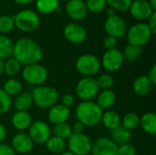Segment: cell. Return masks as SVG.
<instances>
[{"mask_svg": "<svg viewBox=\"0 0 156 155\" xmlns=\"http://www.w3.org/2000/svg\"><path fill=\"white\" fill-rule=\"evenodd\" d=\"M12 57L24 66L37 64L43 58V50L34 39L21 37L14 43Z\"/></svg>", "mask_w": 156, "mask_h": 155, "instance_id": "6da1fadb", "label": "cell"}, {"mask_svg": "<svg viewBox=\"0 0 156 155\" xmlns=\"http://www.w3.org/2000/svg\"><path fill=\"white\" fill-rule=\"evenodd\" d=\"M103 111L93 100L81 101L76 107L75 115L77 121L81 122L84 127H96L101 123Z\"/></svg>", "mask_w": 156, "mask_h": 155, "instance_id": "7a4b0ae2", "label": "cell"}, {"mask_svg": "<svg viewBox=\"0 0 156 155\" xmlns=\"http://www.w3.org/2000/svg\"><path fill=\"white\" fill-rule=\"evenodd\" d=\"M33 104H35L37 108L43 110H48L52 106L58 103L59 100V94L58 90L51 87L41 85L38 87H35V89L31 92Z\"/></svg>", "mask_w": 156, "mask_h": 155, "instance_id": "3957f363", "label": "cell"}, {"mask_svg": "<svg viewBox=\"0 0 156 155\" xmlns=\"http://www.w3.org/2000/svg\"><path fill=\"white\" fill-rule=\"evenodd\" d=\"M126 36L128 44L143 48L151 40L153 33L147 24L139 22L133 24L129 29H127Z\"/></svg>", "mask_w": 156, "mask_h": 155, "instance_id": "277c9868", "label": "cell"}, {"mask_svg": "<svg viewBox=\"0 0 156 155\" xmlns=\"http://www.w3.org/2000/svg\"><path fill=\"white\" fill-rule=\"evenodd\" d=\"M15 27L22 32H32L40 24V18L37 12L31 9H24L17 12L14 16Z\"/></svg>", "mask_w": 156, "mask_h": 155, "instance_id": "5b68a950", "label": "cell"}, {"mask_svg": "<svg viewBox=\"0 0 156 155\" xmlns=\"http://www.w3.org/2000/svg\"><path fill=\"white\" fill-rule=\"evenodd\" d=\"M76 70L82 77H94L101 69V60L92 54H82L75 62Z\"/></svg>", "mask_w": 156, "mask_h": 155, "instance_id": "8992f818", "label": "cell"}, {"mask_svg": "<svg viewBox=\"0 0 156 155\" xmlns=\"http://www.w3.org/2000/svg\"><path fill=\"white\" fill-rule=\"evenodd\" d=\"M21 74L27 84L35 87L43 85L48 78V69L40 63L25 66Z\"/></svg>", "mask_w": 156, "mask_h": 155, "instance_id": "52a82bcc", "label": "cell"}, {"mask_svg": "<svg viewBox=\"0 0 156 155\" xmlns=\"http://www.w3.org/2000/svg\"><path fill=\"white\" fill-rule=\"evenodd\" d=\"M100 91L97 80L94 77H82L76 84L75 93L81 101L93 100Z\"/></svg>", "mask_w": 156, "mask_h": 155, "instance_id": "ba28073f", "label": "cell"}, {"mask_svg": "<svg viewBox=\"0 0 156 155\" xmlns=\"http://www.w3.org/2000/svg\"><path fill=\"white\" fill-rule=\"evenodd\" d=\"M92 143L91 139L84 132L72 133L67 140L66 145L69 148L68 151L74 155H89L91 153Z\"/></svg>", "mask_w": 156, "mask_h": 155, "instance_id": "9c48e42d", "label": "cell"}, {"mask_svg": "<svg viewBox=\"0 0 156 155\" xmlns=\"http://www.w3.org/2000/svg\"><path fill=\"white\" fill-rule=\"evenodd\" d=\"M122 52L118 48L106 50L101 59V67L108 72L118 71L124 63Z\"/></svg>", "mask_w": 156, "mask_h": 155, "instance_id": "30bf717a", "label": "cell"}, {"mask_svg": "<svg viewBox=\"0 0 156 155\" xmlns=\"http://www.w3.org/2000/svg\"><path fill=\"white\" fill-rule=\"evenodd\" d=\"M27 130V134L34 143L43 144L51 136V129L49 125L44 121L32 122Z\"/></svg>", "mask_w": 156, "mask_h": 155, "instance_id": "8fae6325", "label": "cell"}, {"mask_svg": "<svg viewBox=\"0 0 156 155\" xmlns=\"http://www.w3.org/2000/svg\"><path fill=\"white\" fill-rule=\"evenodd\" d=\"M104 29L108 36L119 39L126 36L127 25L122 17L114 15L107 17V19L104 22Z\"/></svg>", "mask_w": 156, "mask_h": 155, "instance_id": "7c38bea8", "label": "cell"}, {"mask_svg": "<svg viewBox=\"0 0 156 155\" xmlns=\"http://www.w3.org/2000/svg\"><path fill=\"white\" fill-rule=\"evenodd\" d=\"M64 37L71 44L80 45L87 38V30L77 23H69L63 28Z\"/></svg>", "mask_w": 156, "mask_h": 155, "instance_id": "4fadbf2b", "label": "cell"}, {"mask_svg": "<svg viewBox=\"0 0 156 155\" xmlns=\"http://www.w3.org/2000/svg\"><path fill=\"white\" fill-rule=\"evenodd\" d=\"M131 16L138 21H145L155 11L153 10L147 0H134L132 2L129 9Z\"/></svg>", "mask_w": 156, "mask_h": 155, "instance_id": "5bb4252c", "label": "cell"}, {"mask_svg": "<svg viewBox=\"0 0 156 155\" xmlns=\"http://www.w3.org/2000/svg\"><path fill=\"white\" fill-rule=\"evenodd\" d=\"M118 145H116L110 138L100 137L92 143V155H117Z\"/></svg>", "mask_w": 156, "mask_h": 155, "instance_id": "9a60e30c", "label": "cell"}, {"mask_svg": "<svg viewBox=\"0 0 156 155\" xmlns=\"http://www.w3.org/2000/svg\"><path fill=\"white\" fill-rule=\"evenodd\" d=\"M11 147L13 148L15 153L25 154L29 153L33 149L34 143L27 133L20 132L13 136L11 141Z\"/></svg>", "mask_w": 156, "mask_h": 155, "instance_id": "2e32d148", "label": "cell"}, {"mask_svg": "<svg viewBox=\"0 0 156 155\" xmlns=\"http://www.w3.org/2000/svg\"><path fill=\"white\" fill-rule=\"evenodd\" d=\"M66 13L73 20H83L89 11L84 0H69L66 4Z\"/></svg>", "mask_w": 156, "mask_h": 155, "instance_id": "e0dca14e", "label": "cell"}, {"mask_svg": "<svg viewBox=\"0 0 156 155\" xmlns=\"http://www.w3.org/2000/svg\"><path fill=\"white\" fill-rule=\"evenodd\" d=\"M70 116V109L63 106L60 103H57L48 111V119L49 122L53 125L67 122Z\"/></svg>", "mask_w": 156, "mask_h": 155, "instance_id": "ac0fdd59", "label": "cell"}, {"mask_svg": "<svg viewBox=\"0 0 156 155\" xmlns=\"http://www.w3.org/2000/svg\"><path fill=\"white\" fill-rule=\"evenodd\" d=\"M154 84L150 81L146 75H142L136 78L133 83V92L140 97H145L151 93L154 89Z\"/></svg>", "mask_w": 156, "mask_h": 155, "instance_id": "d6986e66", "label": "cell"}, {"mask_svg": "<svg viewBox=\"0 0 156 155\" xmlns=\"http://www.w3.org/2000/svg\"><path fill=\"white\" fill-rule=\"evenodd\" d=\"M31 123L32 117L28 111H16L11 117L12 126L19 132L27 130Z\"/></svg>", "mask_w": 156, "mask_h": 155, "instance_id": "ffe728a7", "label": "cell"}, {"mask_svg": "<svg viewBox=\"0 0 156 155\" xmlns=\"http://www.w3.org/2000/svg\"><path fill=\"white\" fill-rule=\"evenodd\" d=\"M115 101L116 94L112 90H101L99 91L95 102L104 111L111 110V108L115 104Z\"/></svg>", "mask_w": 156, "mask_h": 155, "instance_id": "44dd1931", "label": "cell"}, {"mask_svg": "<svg viewBox=\"0 0 156 155\" xmlns=\"http://www.w3.org/2000/svg\"><path fill=\"white\" fill-rule=\"evenodd\" d=\"M121 120L122 117L117 111L112 110H107L103 111L101 122L107 130L111 132L121 126Z\"/></svg>", "mask_w": 156, "mask_h": 155, "instance_id": "7402d4cb", "label": "cell"}, {"mask_svg": "<svg viewBox=\"0 0 156 155\" xmlns=\"http://www.w3.org/2000/svg\"><path fill=\"white\" fill-rule=\"evenodd\" d=\"M143 131L149 135L156 134V114L154 111H147L140 117V125Z\"/></svg>", "mask_w": 156, "mask_h": 155, "instance_id": "603a6c76", "label": "cell"}, {"mask_svg": "<svg viewBox=\"0 0 156 155\" xmlns=\"http://www.w3.org/2000/svg\"><path fill=\"white\" fill-rule=\"evenodd\" d=\"M33 105V100L30 92L22 91L15 97L13 101L14 108L16 111H27Z\"/></svg>", "mask_w": 156, "mask_h": 155, "instance_id": "cb8c5ba5", "label": "cell"}, {"mask_svg": "<svg viewBox=\"0 0 156 155\" xmlns=\"http://www.w3.org/2000/svg\"><path fill=\"white\" fill-rule=\"evenodd\" d=\"M133 134L132 132L126 130L122 126H119L118 128L111 131V140L116 145H122L125 143H129L132 140Z\"/></svg>", "mask_w": 156, "mask_h": 155, "instance_id": "d4e9b609", "label": "cell"}, {"mask_svg": "<svg viewBox=\"0 0 156 155\" xmlns=\"http://www.w3.org/2000/svg\"><path fill=\"white\" fill-rule=\"evenodd\" d=\"M14 42L5 35L0 34V59L6 60L12 58Z\"/></svg>", "mask_w": 156, "mask_h": 155, "instance_id": "484cf974", "label": "cell"}, {"mask_svg": "<svg viewBox=\"0 0 156 155\" xmlns=\"http://www.w3.org/2000/svg\"><path fill=\"white\" fill-rule=\"evenodd\" d=\"M22 89H23V85L19 79L16 78H10L5 80L2 90L8 96L12 98V97H16L20 92H22Z\"/></svg>", "mask_w": 156, "mask_h": 155, "instance_id": "4316f807", "label": "cell"}, {"mask_svg": "<svg viewBox=\"0 0 156 155\" xmlns=\"http://www.w3.org/2000/svg\"><path fill=\"white\" fill-rule=\"evenodd\" d=\"M45 144L48 151L53 154H59L64 152L66 148V141L54 135L50 136L48 140L45 143Z\"/></svg>", "mask_w": 156, "mask_h": 155, "instance_id": "83f0119b", "label": "cell"}, {"mask_svg": "<svg viewBox=\"0 0 156 155\" xmlns=\"http://www.w3.org/2000/svg\"><path fill=\"white\" fill-rule=\"evenodd\" d=\"M59 2L60 0H37L36 7L40 14L48 15L59 7Z\"/></svg>", "mask_w": 156, "mask_h": 155, "instance_id": "f1b7e54d", "label": "cell"}, {"mask_svg": "<svg viewBox=\"0 0 156 155\" xmlns=\"http://www.w3.org/2000/svg\"><path fill=\"white\" fill-rule=\"evenodd\" d=\"M140 125V116L134 112L126 113L121 120V126L132 132L137 129Z\"/></svg>", "mask_w": 156, "mask_h": 155, "instance_id": "f546056e", "label": "cell"}, {"mask_svg": "<svg viewBox=\"0 0 156 155\" xmlns=\"http://www.w3.org/2000/svg\"><path fill=\"white\" fill-rule=\"evenodd\" d=\"M51 132H53L54 136L58 137V138H60V139H62L64 141L68 140L71 136V134H72L71 126L69 123H67V122L54 125Z\"/></svg>", "mask_w": 156, "mask_h": 155, "instance_id": "4dcf8cb0", "label": "cell"}, {"mask_svg": "<svg viewBox=\"0 0 156 155\" xmlns=\"http://www.w3.org/2000/svg\"><path fill=\"white\" fill-rule=\"evenodd\" d=\"M122 55L124 58V60H127L129 62H133L135 61L143 53V48H139V47H135L133 45H126L123 48Z\"/></svg>", "mask_w": 156, "mask_h": 155, "instance_id": "1f68e13d", "label": "cell"}, {"mask_svg": "<svg viewBox=\"0 0 156 155\" xmlns=\"http://www.w3.org/2000/svg\"><path fill=\"white\" fill-rule=\"evenodd\" d=\"M22 65L13 57L4 61V73L9 77H14L21 70Z\"/></svg>", "mask_w": 156, "mask_h": 155, "instance_id": "d6a6232c", "label": "cell"}, {"mask_svg": "<svg viewBox=\"0 0 156 155\" xmlns=\"http://www.w3.org/2000/svg\"><path fill=\"white\" fill-rule=\"evenodd\" d=\"M15 28L14 17L11 16L4 15L0 16V34L5 35L11 32Z\"/></svg>", "mask_w": 156, "mask_h": 155, "instance_id": "836d02e7", "label": "cell"}, {"mask_svg": "<svg viewBox=\"0 0 156 155\" xmlns=\"http://www.w3.org/2000/svg\"><path fill=\"white\" fill-rule=\"evenodd\" d=\"M97 84L100 88V90H111V88L114 84V79L113 77L109 73H104L100 75L97 79Z\"/></svg>", "mask_w": 156, "mask_h": 155, "instance_id": "e575fe53", "label": "cell"}, {"mask_svg": "<svg viewBox=\"0 0 156 155\" xmlns=\"http://www.w3.org/2000/svg\"><path fill=\"white\" fill-rule=\"evenodd\" d=\"M13 100L2 89H0V114L7 113L12 108Z\"/></svg>", "mask_w": 156, "mask_h": 155, "instance_id": "d590c367", "label": "cell"}, {"mask_svg": "<svg viewBox=\"0 0 156 155\" xmlns=\"http://www.w3.org/2000/svg\"><path fill=\"white\" fill-rule=\"evenodd\" d=\"M133 0H106V4L115 11H127Z\"/></svg>", "mask_w": 156, "mask_h": 155, "instance_id": "8d00e7d4", "label": "cell"}, {"mask_svg": "<svg viewBox=\"0 0 156 155\" xmlns=\"http://www.w3.org/2000/svg\"><path fill=\"white\" fill-rule=\"evenodd\" d=\"M85 4L88 11L94 14L101 12L107 5L106 0H86Z\"/></svg>", "mask_w": 156, "mask_h": 155, "instance_id": "74e56055", "label": "cell"}, {"mask_svg": "<svg viewBox=\"0 0 156 155\" xmlns=\"http://www.w3.org/2000/svg\"><path fill=\"white\" fill-rule=\"evenodd\" d=\"M117 155H136V149L130 143L118 146Z\"/></svg>", "mask_w": 156, "mask_h": 155, "instance_id": "f35d334b", "label": "cell"}, {"mask_svg": "<svg viewBox=\"0 0 156 155\" xmlns=\"http://www.w3.org/2000/svg\"><path fill=\"white\" fill-rule=\"evenodd\" d=\"M75 103V97L72 95V94H69V93H66L64 94L62 97H61V103L63 106L70 109Z\"/></svg>", "mask_w": 156, "mask_h": 155, "instance_id": "ab89813d", "label": "cell"}, {"mask_svg": "<svg viewBox=\"0 0 156 155\" xmlns=\"http://www.w3.org/2000/svg\"><path fill=\"white\" fill-rule=\"evenodd\" d=\"M103 46L106 48V50H110V49L116 48V47H117V39L114 38V37H112L107 36L103 39Z\"/></svg>", "mask_w": 156, "mask_h": 155, "instance_id": "60d3db41", "label": "cell"}, {"mask_svg": "<svg viewBox=\"0 0 156 155\" xmlns=\"http://www.w3.org/2000/svg\"><path fill=\"white\" fill-rule=\"evenodd\" d=\"M0 155H16V153L11 145L2 143H0Z\"/></svg>", "mask_w": 156, "mask_h": 155, "instance_id": "b9f144b4", "label": "cell"}, {"mask_svg": "<svg viewBox=\"0 0 156 155\" xmlns=\"http://www.w3.org/2000/svg\"><path fill=\"white\" fill-rule=\"evenodd\" d=\"M147 26L151 29L153 35H154L156 33V12H154L152 14V16L148 18V24H147Z\"/></svg>", "mask_w": 156, "mask_h": 155, "instance_id": "7bdbcfd3", "label": "cell"}, {"mask_svg": "<svg viewBox=\"0 0 156 155\" xmlns=\"http://www.w3.org/2000/svg\"><path fill=\"white\" fill-rule=\"evenodd\" d=\"M71 126V131H72V133H82L84 132V125L80 122L79 121H76L75 122H73Z\"/></svg>", "mask_w": 156, "mask_h": 155, "instance_id": "ee69618b", "label": "cell"}, {"mask_svg": "<svg viewBox=\"0 0 156 155\" xmlns=\"http://www.w3.org/2000/svg\"><path fill=\"white\" fill-rule=\"evenodd\" d=\"M150 81L154 84V86L156 85V64H153L148 71V75H146Z\"/></svg>", "mask_w": 156, "mask_h": 155, "instance_id": "f6af8a7d", "label": "cell"}, {"mask_svg": "<svg viewBox=\"0 0 156 155\" xmlns=\"http://www.w3.org/2000/svg\"><path fill=\"white\" fill-rule=\"evenodd\" d=\"M6 134H7V131L5 126L0 122V143H4V141L6 138Z\"/></svg>", "mask_w": 156, "mask_h": 155, "instance_id": "bcb514c9", "label": "cell"}, {"mask_svg": "<svg viewBox=\"0 0 156 155\" xmlns=\"http://www.w3.org/2000/svg\"><path fill=\"white\" fill-rule=\"evenodd\" d=\"M17 5H27L29 3H31L33 0H14Z\"/></svg>", "mask_w": 156, "mask_h": 155, "instance_id": "7dc6e473", "label": "cell"}, {"mask_svg": "<svg viewBox=\"0 0 156 155\" xmlns=\"http://www.w3.org/2000/svg\"><path fill=\"white\" fill-rule=\"evenodd\" d=\"M114 15H116V11L114 10V9H112V8H109L108 10H107V16H114Z\"/></svg>", "mask_w": 156, "mask_h": 155, "instance_id": "c3c4849f", "label": "cell"}, {"mask_svg": "<svg viewBox=\"0 0 156 155\" xmlns=\"http://www.w3.org/2000/svg\"><path fill=\"white\" fill-rule=\"evenodd\" d=\"M148 3L151 5V7L153 8V10L156 11V0H149Z\"/></svg>", "mask_w": 156, "mask_h": 155, "instance_id": "681fc988", "label": "cell"}, {"mask_svg": "<svg viewBox=\"0 0 156 155\" xmlns=\"http://www.w3.org/2000/svg\"><path fill=\"white\" fill-rule=\"evenodd\" d=\"M4 73V60L0 59V76Z\"/></svg>", "mask_w": 156, "mask_h": 155, "instance_id": "f907efd6", "label": "cell"}, {"mask_svg": "<svg viewBox=\"0 0 156 155\" xmlns=\"http://www.w3.org/2000/svg\"><path fill=\"white\" fill-rule=\"evenodd\" d=\"M58 155H74L73 153H71L69 151H64V152H62L61 153H59V154Z\"/></svg>", "mask_w": 156, "mask_h": 155, "instance_id": "816d5d0a", "label": "cell"}]
</instances>
